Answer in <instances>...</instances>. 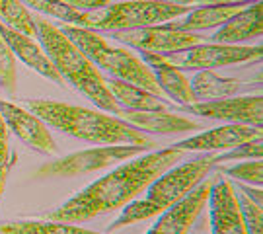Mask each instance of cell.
<instances>
[{"mask_svg":"<svg viewBox=\"0 0 263 234\" xmlns=\"http://www.w3.org/2000/svg\"><path fill=\"white\" fill-rule=\"evenodd\" d=\"M26 107L49 127L92 145H139L144 149L154 147V140L144 133L117 119L115 115L111 117V113L55 100H28Z\"/></svg>","mask_w":263,"mask_h":234,"instance_id":"2","label":"cell"},{"mask_svg":"<svg viewBox=\"0 0 263 234\" xmlns=\"http://www.w3.org/2000/svg\"><path fill=\"white\" fill-rule=\"evenodd\" d=\"M189 88H191L195 102H211V100L238 96V92L244 88V82L216 75L215 70H199L189 82Z\"/></svg>","mask_w":263,"mask_h":234,"instance_id":"21","label":"cell"},{"mask_svg":"<svg viewBox=\"0 0 263 234\" xmlns=\"http://www.w3.org/2000/svg\"><path fill=\"white\" fill-rule=\"evenodd\" d=\"M0 35L8 43V47L12 49V53H14L16 59L24 61L29 68H33L37 75H41L43 78L51 80V82H55V84H65V80L57 73V68L53 66V63L49 61L47 53L43 51V47L39 45V41H35L33 38L24 35V33H20L16 29H10L8 26H4L2 22H0Z\"/></svg>","mask_w":263,"mask_h":234,"instance_id":"16","label":"cell"},{"mask_svg":"<svg viewBox=\"0 0 263 234\" xmlns=\"http://www.w3.org/2000/svg\"><path fill=\"white\" fill-rule=\"evenodd\" d=\"M187 14H183V20H172L168 26L172 29L179 31H189V33H199V31H207V29L220 28L226 20H230L236 12L244 8L242 4H213V6H191Z\"/></svg>","mask_w":263,"mask_h":234,"instance_id":"18","label":"cell"},{"mask_svg":"<svg viewBox=\"0 0 263 234\" xmlns=\"http://www.w3.org/2000/svg\"><path fill=\"white\" fill-rule=\"evenodd\" d=\"M189 4H176L166 0H125L115 2L105 8L84 12L80 28L92 31H123V29H139L148 26H162L179 16L187 14Z\"/></svg>","mask_w":263,"mask_h":234,"instance_id":"6","label":"cell"},{"mask_svg":"<svg viewBox=\"0 0 263 234\" xmlns=\"http://www.w3.org/2000/svg\"><path fill=\"white\" fill-rule=\"evenodd\" d=\"M18 86V70H16V57L8 43L0 35V88L8 96L16 94Z\"/></svg>","mask_w":263,"mask_h":234,"instance_id":"26","label":"cell"},{"mask_svg":"<svg viewBox=\"0 0 263 234\" xmlns=\"http://www.w3.org/2000/svg\"><path fill=\"white\" fill-rule=\"evenodd\" d=\"M105 84L109 88L115 102L123 105L121 110H133V112H162L168 107V100L160 94H152L141 86L125 82L119 78H105Z\"/></svg>","mask_w":263,"mask_h":234,"instance_id":"19","label":"cell"},{"mask_svg":"<svg viewBox=\"0 0 263 234\" xmlns=\"http://www.w3.org/2000/svg\"><path fill=\"white\" fill-rule=\"evenodd\" d=\"M63 2L78 12H92V10L105 8L111 4V0H63Z\"/></svg>","mask_w":263,"mask_h":234,"instance_id":"30","label":"cell"},{"mask_svg":"<svg viewBox=\"0 0 263 234\" xmlns=\"http://www.w3.org/2000/svg\"><path fill=\"white\" fill-rule=\"evenodd\" d=\"M10 133L6 129V125L0 117V197L4 193V187H6V179L10 174V166L14 162V154L10 152V142H8Z\"/></svg>","mask_w":263,"mask_h":234,"instance_id":"29","label":"cell"},{"mask_svg":"<svg viewBox=\"0 0 263 234\" xmlns=\"http://www.w3.org/2000/svg\"><path fill=\"white\" fill-rule=\"evenodd\" d=\"M261 137H255V139L238 145L234 149H228L220 154H216V166L222 162H234V160H261Z\"/></svg>","mask_w":263,"mask_h":234,"instance_id":"27","label":"cell"},{"mask_svg":"<svg viewBox=\"0 0 263 234\" xmlns=\"http://www.w3.org/2000/svg\"><path fill=\"white\" fill-rule=\"evenodd\" d=\"M111 38L119 41L121 45L137 49L139 53H174L179 49H187L197 43L207 41L201 33H189V31H179L172 29L168 26H148V28L139 29H123V31H113Z\"/></svg>","mask_w":263,"mask_h":234,"instance_id":"9","label":"cell"},{"mask_svg":"<svg viewBox=\"0 0 263 234\" xmlns=\"http://www.w3.org/2000/svg\"><path fill=\"white\" fill-rule=\"evenodd\" d=\"M166 2H176V4H189V6H191V0H166Z\"/></svg>","mask_w":263,"mask_h":234,"instance_id":"33","label":"cell"},{"mask_svg":"<svg viewBox=\"0 0 263 234\" xmlns=\"http://www.w3.org/2000/svg\"><path fill=\"white\" fill-rule=\"evenodd\" d=\"M183 113L209 117L216 121L242 123L252 127H261L263 123V100L261 94H248V96H230L222 100L211 102H193L189 105H179Z\"/></svg>","mask_w":263,"mask_h":234,"instance_id":"10","label":"cell"},{"mask_svg":"<svg viewBox=\"0 0 263 234\" xmlns=\"http://www.w3.org/2000/svg\"><path fill=\"white\" fill-rule=\"evenodd\" d=\"M183 154V150L168 147L125 160L117 168L78 191L63 205L49 211L45 219L76 225L119 211L141 195L164 170L181 162Z\"/></svg>","mask_w":263,"mask_h":234,"instance_id":"1","label":"cell"},{"mask_svg":"<svg viewBox=\"0 0 263 234\" xmlns=\"http://www.w3.org/2000/svg\"><path fill=\"white\" fill-rule=\"evenodd\" d=\"M220 174L230 179H236L246 186L261 187L263 184V164L261 160H242L240 164L220 168Z\"/></svg>","mask_w":263,"mask_h":234,"instance_id":"25","label":"cell"},{"mask_svg":"<svg viewBox=\"0 0 263 234\" xmlns=\"http://www.w3.org/2000/svg\"><path fill=\"white\" fill-rule=\"evenodd\" d=\"M22 2L28 8H33L41 12V14H47V16L61 20L63 24H70V26H78V28L82 26L84 12H78V10L70 8L63 0H22Z\"/></svg>","mask_w":263,"mask_h":234,"instance_id":"24","label":"cell"},{"mask_svg":"<svg viewBox=\"0 0 263 234\" xmlns=\"http://www.w3.org/2000/svg\"><path fill=\"white\" fill-rule=\"evenodd\" d=\"M164 65L174 68H197V70H213L220 66L240 65L248 61H257L261 57V43L257 45H218V43H197L187 49H179L174 53H148Z\"/></svg>","mask_w":263,"mask_h":234,"instance_id":"8","label":"cell"},{"mask_svg":"<svg viewBox=\"0 0 263 234\" xmlns=\"http://www.w3.org/2000/svg\"><path fill=\"white\" fill-rule=\"evenodd\" d=\"M0 22L28 38L37 39L35 16L22 0H0Z\"/></svg>","mask_w":263,"mask_h":234,"instance_id":"23","label":"cell"},{"mask_svg":"<svg viewBox=\"0 0 263 234\" xmlns=\"http://www.w3.org/2000/svg\"><path fill=\"white\" fill-rule=\"evenodd\" d=\"M61 31L94 63L98 70H104L111 78H119V80L131 82L135 86H141L152 94H160V88L156 84V78L152 75L151 66L139 55H135L129 47L113 45L102 33L78 28V26H70V24H65Z\"/></svg>","mask_w":263,"mask_h":234,"instance_id":"5","label":"cell"},{"mask_svg":"<svg viewBox=\"0 0 263 234\" xmlns=\"http://www.w3.org/2000/svg\"><path fill=\"white\" fill-rule=\"evenodd\" d=\"M142 150L144 147H139V145H102L98 149L94 147V149L78 150L68 156L43 164L35 172V178L63 179L84 176V174H92V172L104 170L113 164H121L125 160L135 158L142 154Z\"/></svg>","mask_w":263,"mask_h":234,"instance_id":"7","label":"cell"},{"mask_svg":"<svg viewBox=\"0 0 263 234\" xmlns=\"http://www.w3.org/2000/svg\"><path fill=\"white\" fill-rule=\"evenodd\" d=\"M211 184H213V179H203L179 203L166 209L164 213H160L158 221L148 228L146 234H187L207 203Z\"/></svg>","mask_w":263,"mask_h":234,"instance_id":"13","label":"cell"},{"mask_svg":"<svg viewBox=\"0 0 263 234\" xmlns=\"http://www.w3.org/2000/svg\"><path fill=\"white\" fill-rule=\"evenodd\" d=\"M0 234H100L61 221H8L0 225Z\"/></svg>","mask_w":263,"mask_h":234,"instance_id":"22","label":"cell"},{"mask_svg":"<svg viewBox=\"0 0 263 234\" xmlns=\"http://www.w3.org/2000/svg\"><path fill=\"white\" fill-rule=\"evenodd\" d=\"M242 195H246L250 201H254L255 205H261L263 201V193H261V187H254V186H246V184H238L236 187Z\"/></svg>","mask_w":263,"mask_h":234,"instance_id":"31","label":"cell"},{"mask_svg":"<svg viewBox=\"0 0 263 234\" xmlns=\"http://www.w3.org/2000/svg\"><path fill=\"white\" fill-rule=\"evenodd\" d=\"M0 117L8 133H14L20 140H24L33 150L43 154L57 152V142L53 135L49 133V127L35 113L29 112L28 107H20L16 103L0 100Z\"/></svg>","mask_w":263,"mask_h":234,"instance_id":"11","label":"cell"},{"mask_svg":"<svg viewBox=\"0 0 263 234\" xmlns=\"http://www.w3.org/2000/svg\"><path fill=\"white\" fill-rule=\"evenodd\" d=\"M255 137H261V127H252V125H242V123H226V125H220L211 131L178 140L172 147L183 150V152H216V150L224 152V150L234 149L238 145L255 139Z\"/></svg>","mask_w":263,"mask_h":234,"instance_id":"14","label":"cell"},{"mask_svg":"<svg viewBox=\"0 0 263 234\" xmlns=\"http://www.w3.org/2000/svg\"><path fill=\"white\" fill-rule=\"evenodd\" d=\"M35 28L39 45L47 53L49 61L53 63L61 78L72 86L76 92L96 103V107L117 117L121 105L115 102L105 84V78L94 63L66 38L61 28L51 24L47 18H35Z\"/></svg>","mask_w":263,"mask_h":234,"instance_id":"3","label":"cell"},{"mask_svg":"<svg viewBox=\"0 0 263 234\" xmlns=\"http://www.w3.org/2000/svg\"><path fill=\"white\" fill-rule=\"evenodd\" d=\"M261 0L254 2V4H248L240 12H236L230 20H226L211 38H207V41L209 43H218V45H242L250 39H261Z\"/></svg>","mask_w":263,"mask_h":234,"instance_id":"15","label":"cell"},{"mask_svg":"<svg viewBox=\"0 0 263 234\" xmlns=\"http://www.w3.org/2000/svg\"><path fill=\"white\" fill-rule=\"evenodd\" d=\"M141 59L151 66L160 92L166 94L172 102L178 103V105H189V103L195 102V98L191 94V88H189V80L183 76V73L179 68L164 65V63H160L156 59H152L148 53H141Z\"/></svg>","mask_w":263,"mask_h":234,"instance_id":"20","label":"cell"},{"mask_svg":"<svg viewBox=\"0 0 263 234\" xmlns=\"http://www.w3.org/2000/svg\"><path fill=\"white\" fill-rule=\"evenodd\" d=\"M254 2H259V0H191V6L197 4V6H213V4H242V6H248V4H254Z\"/></svg>","mask_w":263,"mask_h":234,"instance_id":"32","label":"cell"},{"mask_svg":"<svg viewBox=\"0 0 263 234\" xmlns=\"http://www.w3.org/2000/svg\"><path fill=\"white\" fill-rule=\"evenodd\" d=\"M121 121L131 125L139 131L158 133V135H178V133L199 131L201 123L193 121L189 117H183L179 113L162 112H133V110H121L117 113Z\"/></svg>","mask_w":263,"mask_h":234,"instance_id":"17","label":"cell"},{"mask_svg":"<svg viewBox=\"0 0 263 234\" xmlns=\"http://www.w3.org/2000/svg\"><path fill=\"white\" fill-rule=\"evenodd\" d=\"M216 166L215 152H203L183 164H174L164 170L158 178L146 187L142 199H135L123 207L121 215L109 225V230H119L123 226L146 221L151 217H158L166 209L179 203L189 195L195 187L207 178V174Z\"/></svg>","mask_w":263,"mask_h":234,"instance_id":"4","label":"cell"},{"mask_svg":"<svg viewBox=\"0 0 263 234\" xmlns=\"http://www.w3.org/2000/svg\"><path fill=\"white\" fill-rule=\"evenodd\" d=\"M207 203L213 234H248L238 205V193L230 179H213Z\"/></svg>","mask_w":263,"mask_h":234,"instance_id":"12","label":"cell"},{"mask_svg":"<svg viewBox=\"0 0 263 234\" xmlns=\"http://www.w3.org/2000/svg\"><path fill=\"white\" fill-rule=\"evenodd\" d=\"M238 205H240V213H242V221H244L246 232L248 234H263V213L261 205H255L254 201H250L246 195H242L238 189Z\"/></svg>","mask_w":263,"mask_h":234,"instance_id":"28","label":"cell"}]
</instances>
